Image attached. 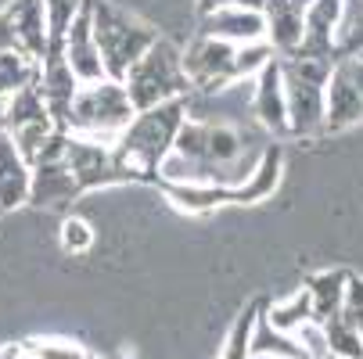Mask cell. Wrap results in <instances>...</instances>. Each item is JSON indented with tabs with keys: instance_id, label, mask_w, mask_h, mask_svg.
<instances>
[{
	"instance_id": "obj_1",
	"label": "cell",
	"mask_w": 363,
	"mask_h": 359,
	"mask_svg": "<svg viewBox=\"0 0 363 359\" xmlns=\"http://www.w3.org/2000/svg\"><path fill=\"white\" fill-rule=\"evenodd\" d=\"M184 119H187V97L162 101V105H155V108L137 112L130 119V126L119 133V140L112 144L116 155L126 166H133L137 173H144L147 180H159L155 169H159V162L173 151V140H177Z\"/></svg>"
},
{
	"instance_id": "obj_2",
	"label": "cell",
	"mask_w": 363,
	"mask_h": 359,
	"mask_svg": "<svg viewBox=\"0 0 363 359\" xmlns=\"http://www.w3.org/2000/svg\"><path fill=\"white\" fill-rule=\"evenodd\" d=\"M86 8H90V25H94V40L101 50L105 76L123 83V76L133 69V62L159 40V29H151L144 18L123 11L112 0H86Z\"/></svg>"
},
{
	"instance_id": "obj_3",
	"label": "cell",
	"mask_w": 363,
	"mask_h": 359,
	"mask_svg": "<svg viewBox=\"0 0 363 359\" xmlns=\"http://www.w3.org/2000/svg\"><path fill=\"white\" fill-rule=\"evenodd\" d=\"M123 86H126L130 105L137 112L155 108V105H162V101L191 97V83H187V72H184V50L159 36L133 62V69L123 76Z\"/></svg>"
},
{
	"instance_id": "obj_4",
	"label": "cell",
	"mask_w": 363,
	"mask_h": 359,
	"mask_svg": "<svg viewBox=\"0 0 363 359\" xmlns=\"http://www.w3.org/2000/svg\"><path fill=\"white\" fill-rule=\"evenodd\" d=\"M133 115H137V108L130 105V93L119 79L79 83L72 108H69V133L90 137L101 144H116Z\"/></svg>"
},
{
	"instance_id": "obj_5",
	"label": "cell",
	"mask_w": 363,
	"mask_h": 359,
	"mask_svg": "<svg viewBox=\"0 0 363 359\" xmlns=\"http://www.w3.org/2000/svg\"><path fill=\"white\" fill-rule=\"evenodd\" d=\"M331 58H281V79H284V101H288V133L309 137L324 130V86L331 76Z\"/></svg>"
},
{
	"instance_id": "obj_6",
	"label": "cell",
	"mask_w": 363,
	"mask_h": 359,
	"mask_svg": "<svg viewBox=\"0 0 363 359\" xmlns=\"http://www.w3.org/2000/svg\"><path fill=\"white\" fill-rule=\"evenodd\" d=\"M65 166L72 169V176L83 190L147 180L144 173H137L133 166H126L116 155L112 144H101V140H90V137H72V133H69V144H65Z\"/></svg>"
},
{
	"instance_id": "obj_7",
	"label": "cell",
	"mask_w": 363,
	"mask_h": 359,
	"mask_svg": "<svg viewBox=\"0 0 363 359\" xmlns=\"http://www.w3.org/2000/svg\"><path fill=\"white\" fill-rule=\"evenodd\" d=\"M234 55H238L234 43L198 33L191 40V47L184 50V72H187L191 90H198L205 97H216L220 90L238 83L234 79Z\"/></svg>"
},
{
	"instance_id": "obj_8",
	"label": "cell",
	"mask_w": 363,
	"mask_h": 359,
	"mask_svg": "<svg viewBox=\"0 0 363 359\" xmlns=\"http://www.w3.org/2000/svg\"><path fill=\"white\" fill-rule=\"evenodd\" d=\"M43 101H47V112H50V122L58 130L69 133V108H72V97L79 90V79L72 76L65 55H62V43H47L43 58H40V79H36Z\"/></svg>"
},
{
	"instance_id": "obj_9",
	"label": "cell",
	"mask_w": 363,
	"mask_h": 359,
	"mask_svg": "<svg viewBox=\"0 0 363 359\" xmlns=\"http://www.w3.org/2000/svg\"><path fill=\"white\" fill-rule=\"evenodd\" d=\"M252 115L274 137L288 133V101H284V79H281V58L277 55L252 79Z\"/></svg>"
},
{
	"instance_id": "obj_10",
	"label": "cell",
	"mask_w": 363,
	"mask_h": 359,
	"mask_svg": "<svg viewBox=\"0 0 363 359\" xmlns=\"http://www.w3.org/2000/svg\"><path fill=\"white\" fill-rule=\"evenodd\" d=\"M62 55L72 69V76L79 83H97V79H108L105 65H101V50L94 40V25H90V8L83 4V11L72 18V25L62 36Z\"/></svg>"
},
{
	"instance_id": "obj_11",
	"label": "cell",
	"mask_w": 363,
	"mask_h": 359,
	"mask_svg": "<svg viewBox=\"0 0 363 359\" xmlns=\"http://www.w3.org/2000/svg\"><path fill=\"white\" fill-rule=\"evenodd\" d=\"M201 36H216L234 47L241 43H259L267 40V18L263 11H248V8H216L201 15Z\"/></svg>"
},
{
	"instance_id": "obj_12",
	"label": "cell",
	"mask_w": 363,
	"mask_h": 359,
	"mask_svg": "<svg viewBox=\"0 0 363 359\" xmlns=\"http://www.w3.org/2000/svg\"><path fill=\"white\" fill-rule=\"evenodd\" d=\"M83 187L76 183L72 169L65 166V159L58 162H40L29 173V201L43 205V209H58V205H69L72 198H79Z\"/></svg>"
},
{
	"instance_id": "obj_13",
	"label": "cell",
	"mask_w": 363,
	"mask_h": 359,
	"mask_svg": "<svg viewBox=\"0 0 363 359\" xmlns=\"http://www.w3.org/2000/svg\"><path fill=\"white\" fill-rule=\"evenodd\" d=\"M359 119H363V97L352 86V79L345 76V69L335 65L328 76V86H324V130L338 133V130L356 126Z\"/></svg>"
},
{
	"instance_id": "obj_14",
	"label": "cell",
	"mask_w": 363,
	"mask_h": 359,
	"mask_svg": "<svg viewBox=\"0 0 363 359\" xmlns=\"http://www.w3.org/2000/svg\"><path fill=\"white\" fill-rule=\"evenodd\" d=\"M263 18H267V43L274 47L277 58H288L302 43V11L291 0H263Z\"/></svg>"
},
{
	"instance_id": "obj_15",
	"label": "cell",
	"mask_w": 363,
	"mask_h": 359,
	"mask_svg": "<svg viewBox=\"0 0 363 359\" xmlns=\"http://www.w3.org/2000/svg\"><path fill=\"white\" fill-rule=\"evenodd\" d=\"M29 162L18 155V147L8 133H0V212L18 209L29 201Z\"/></svg>"
},
{
	"instance_id": "obj_16",
	"label": "cell",
	"mask_w": 363,
	"mask_h": 359,
	"mask_svg": "<svg viewBox=\"0 0 363 359\" xmlns=\"http://www.w3.org/2000/svg\"><path fill=\"white\" fill-rule=\"evenodd\" d=\"M281 169H284V151L277 144L263 147V155H259V162L252 166V173L230 190V201H263L277 190L281 183Z\"/></svg>"
},
{
	"instance_id": "obj_17",
	"label": "cell",
	"mask_w": 363,
	"mask_h": 359,
	"mask_svg": "<svg viewBox=\"0 0 363 359\" xmlns=\"http://www.w3.org/2000/svg\"><path fill=\"white\" fill-rule=\"evenodd\" d=\"M11 15V25H15V36H18V47L26 50L29 58H43L47 50V18H43V4L40 0H8Z\"/></svg>"
},
{
	"instance_id": "obj_18",
	"label": "cell",
	"mask_w": 363,
	"mask_h": 359,
	"mask_svg": "<svg viewBox=\"0 0 363 359\" xmlns=\"http://www.w3.org/2000/svg\"><path fill=\"white\" fill-rule=\"evenodd\" d=\"M43 122H50V112H47V101H43L36 83L22 86L11 97H4V130H0V133H18L26 126H43ZM50 126H55V122H50Z\"/></svg>"
},
{
	"instance_id": "obj_19",
	"label": "cell",
	"mask_w": 363,
	"mask_h": 359,
	"mask_svg": "<svg viewBox=\"0 0 363 359\" xmlns=\"http://www.w3.org/2000/svg\"><path fill=\"white\" fill-rule=\"evenodd\" d=\"M169 201L180 212H213L216 205L230 201V187L205 183V180H187V183H162Z\"/></svg>"
},
{
	"instance_id": "obj_20",
	"label": "cell",
	"mask_w": 363,
	"mask_h": 359,
	"mask_svg": "<svg viewBox=\"0 0 363 359\" xmlns=\"http://www.w3.org/2000/svg\"><path fill=\"white\" fill-rule=\"evenodd\" d=\"M345 280H349L345 270H324L317 277H309L306 291H309V302H313V324H324V320H331L342 309Z\"/></svg>"
},
{
	"instance_id": "obj_21",
	"label": "cell",
	"mask_w": 363,
	"mask_h": 359,
	"mask_svg": "<svg viewBox=\"0 0 363 359\" xmlns=\"http://www.w3.org/2000/svg\"><path fill=\"white\" fill-rule=\"evenodd\" d=\"M248 348H252L255 355H277V359H309V352L298 345V338H295V334H284V331H277V327H270V324H267V317H255Z\"/></svg>"
},
{
	"instance_id": "obj_22",
	"label": "cell",
	"mask_w": 363,
	"mask_h": 359,
	"mask_svg": "<svg viewBox=\"0 0 363 359\" xmlns=\"http://www.w3.org/2000/svg\"><path fill=\"white\" fill-rule=\"evenodd\" d=\"M40 79V62L26 50H0V97H11Z\"/></svg>"
},
{
	"instance_id": "obj_23",
	"label": "cell",
	"mask_w": 363,
	"mask_h": 359,
	"mask_svg": "<svg viewBox=\"0 0 363 359\" xmlns=\"http://www.w3.org/2000/svg\"><path fill=\"white\" fill-rule=\"evenodd\" d=\"M324 327V341H328V355H342V359H363V334L356 331V324L338 309L331 320L320 324Z\"/></svg>"
},
{
	"instance_id": "obj_24",
	"label": "cell",
	"mask_w": 363,
	"mask_h": 359,
	"mask_svg": "<svg viewBox=\"0 0 363 359\" xmlns=\"http://www.w3.org/2000/svg\"><path fill=\"white\" fill-rule=\"evenodd\" d=\"M309 320H313V302H309V291H298V295H291V298H284V302H277V305L267 309V324L284 331V334H295Z\"/></svg>"
},
{
	"instance_id": "obj_25",
	"label": "cell",
	"mask_w": 363,
	"mask_h": 359,
	"mask_svg": "<svg viewBox=\"0 0 363 359\" xmlns=\"http://www.w3.org/2000/svg\"><path fill=\"white\" fill-rule=\"evenodd\" d=\"M40 4H43V18H47V43H62L65 29L83 11L86 0H40Z\"/></svg>"
},
{
	"instance_id": "obj_26",
	"label": "cell",
	"mask_w": 363,
	"mask_h": 359,
	"mask_svg": "<svg viewBox=\"0 0 363 359\" xmlns=\"http://www.w3.org/2000/svg\"><path fill=\"white\" fill-rule=\"evenodd\" d=\"M255 317H259V305H248V309L234 320V327H230V334H227V341H223L220 359H248V355H252L248 341H252V324H255Z\"/></svg>"
},
{
	"instance_id": "obj_27",
	"label": "cell",
	"mask_w": 363,
	"mask_h": 359,
	"mask_svg": "<svg viewBox=\"0 0 363 359\" xmlns=\"http://www.w3.org/2000/svg\"><path fill=\"white\" fill-rule=\"evenodd\" d=\"M270 58H274V47H270L267 40H259V43H241L238 55H234V79H255L259 69H263Z\"/></svg>"
},
{
	"instance_id": "obj_28",
	"label": "cell",
	"mask_w": 363,
	"mask_h": 359,
	"mask_svg": "<svg viewBox=\"0 0 363 359\" xmlns=\"http://www.w3.org/2000/svg\"><path fill=\"white\" fill-rule=\"evenodd\" d=\"M29 359H83V345L65 341V338H47V341H26L22 345Z\"/></svg>"
},
{
	"instance_id": "obj_29",
	"label": "cell",
	"mask_w": 363,
	"mask_h": 359,
	"mask_svg": "<svg viewBox=\"0 0 363 359\" xmlns=\"http://www.w3.org/2000/svg\"><path fill=\"white\" fill-rule=\"evenodd\" d=\"M90 244H94V227L79 216H69L62 223V248L72 255H83V251H90Z\"/></svg>"
},
{
	"instance_id": "obj_30",
	"label": "cell",
	"mask_w": 363,
	"mask_h": 359,
	"mask_svg": "<svg viewBox=\"0 0 363 359\" xmlns=\"http://www.w3.org/2000/svg\"><path fill=\"white\" fill-rule=\"evenodd\" d=\"M342 313L356 324V331L363 334V280L349 277L345 280V298H342Z\"/></svg>"
},
{
	"instance_id": "obj_31",
	"label": "cell",
	"mask_w": 363,
	"mask_h": 359,
	"mask_svg": "<svg viewBox=\"0 0 363 359\" xmlns=\"http://www.w3.org/2000/svg\"><path fill=\"white\" fill-rule=\"evenodd\" d=\"M295 338H298V345L309 352V359H324L328 355V341H324V327L320 324H302L298 331H295Z\"/></svg>"
},
{
	"instance_id": "obj_32",
	"label": "cell",
	"mask_w": 363,
	"mask_h": 359,
	"mask_svg": "<svg viewBox=\"0 0 363 359\" xmlns=\"http://www.w3.org/2000/svg\"><path fill=\"white\" fill-rule=\"evenodd\" d=\"M201 15L216 11V8H248V11H263V0H198Z\"/></svg>"
},
{
	"instance_id": "obj_33",
	"label": "cell",
	"mask_w": 363,
	"mask_h": 359,
	"mask_svg": "<svg viewBox=\"0 0 363 359\" xmlns=\"http://www.w3.org/2000/svg\"><path fill=\"white\" fill-rule=\"evenodd\" d=\"M0 50H22L18 47V36H15V25H11V15L0 11Z\"/></svg>"
},
{
	"instance_id": "obj_34",
	"label": "cell",
	"mask_w": 363,
	"mask_h": 359,
	"mask_svg": "<svg viewBox=\"0 0 363 359\" xmlns=\"http://www.w3.org/2000/svg\"><path fill=\"white\" fill-rule=\"evenodd\" d=\"M0 359H26V348L22 345H4L0 348Z\"/></svg>"
},
{
	"instance_id": "obj_35",
	"label": "cell",
	"mask_w": 363,
	"mask_h": 359,
	"mask_svg": "<svg viewBox=\"0 0 363 359\" xmlns=\"http://www.w3.org/2000/svg\"><path fill=\"white\" fill-rule=\"evenodd\" d=\"M291 4H295V8H298V11H306V8H309V4H313V0H291Z\"/></svg>"
},
{
	"instance_id": "obj_36",
	"label": "cell",
	"mask_w": 363,
	"mask_h": 359,
	"mask_svg": "<svg viewBox=\"0 0 363 359\" xmlns=\"http://www.w3.org/2000/svg\"><path fill=\"white\" fill-rule=\"evenodd\" d=\"M0 130H4V97H0Z\"/></svg>"
},
{
	"instance_id": "obj_37",
	"label": "cell",
	"mask_w": 363,
	"mask_h": 359,
	"mask_svg": "<svg viewBox=\"0 0 363 359\" xmlns=\"http://www.w3.org/2000/svg\"><path fill=\"white\" fill-rule=\"evenodd\" d=\"M248 359H277V355H255V352H252V355H248Z\"/></svg>"
},
{
	"instance_id": "obj_38",
	"label": "cell",
	"mask_w": 363,
	"mask_h": 359,
	"mask_svg": "<svg viewBox=\"0 0 363 359\" xmlns=\"http://www.w3.org/2000/svg\"><path fill=\"white\" fill-rule=\"evenodd\" d=\"M83 359H97V355H90V352H86V355H83Z\"/></svg>"
},
{
	"instance_id": "obj_39",
	"label": "cell",
	"mask_w": 363,
	"mask_h": 359,
	"mask_svg": "<svg viewBox=\"0 0 363 359\" xmlns=\"http://www.w3.org/2000/svg\"><path fill=\"white\" fill-rule=\"evenodd\" d=\"M324 359H342V355H324Z\"/></svg>"
},
{
	"instance_id": "obj_40",
	"label": "cell",
	"mask_w": 363,
	"mask_h": 359,
	"mask_svg": "<svg viewBox=\"0 0 363 359\" xmlns=\"http://www.w3.org/2000/svg\"><path fill=\"white\" fill-rule=\"evenodd\" d=\"M26 359H29V355H26Z\"/></svg>"
}]
</instances>
